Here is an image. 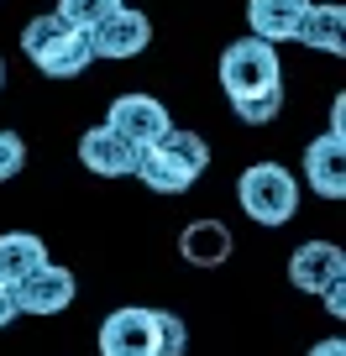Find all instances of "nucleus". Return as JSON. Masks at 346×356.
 Returning a JSON list of instances; mask_svg holds the SVG:
<instances>
[{"label":"nucleus","instance_id":"2eb2a0df","mask_svg":"<svg viewBox=\"0 0 346 356\" xmlns=\"http://www.w3.org/2000/svg\"><path fill=\"white\" fill-rule=\"evenodd\" d=\"M341 32H346V11H341V6H315V0H310V11H304L294 42L315 47V53H341V47H346Z\"/></svg>","mask_w":346,"mask_h":356},{"label":"nucleus","instance_id":"423d86ee","mask_svg":"<svg viewBox=\"0 0 346 356\" xmlns=\"http://www.w3.org/2000/svg\"><path fill=\"white\" fill-rule=\"evenodd\" d=\"M74 293H79L74 273L58 262H42L37 273H26L11 289V299H16V314H63L74 304Z\"/></svg>","mask_w":346,"mask_h":356},{"label":"nucleus","instance_id":"aec40b11","mask_svg":"<svg viewBox=\"0 0 346 356\" xmlns=\"http://www.w3.org/2000/svg\"><path fill=\"white\" fill-rule=\"evenodd\" d=\"M310 356H346V341H341V335H325V341L310 346Z\"/></svg>","mask_w":346,"mask_h":356},{"label":"nucleus","instance_id":"dca6fc26","mask_svg":"<svg viewBox=\"0 0 346 356\" xmlns=\"http://www.w3.org/2000/svg\"><path fill=\"white\" fill-rule=\"evenodd\" d=\"M126 0H58V16H63L68 26H79V32H95V26L105 22V16H116Z\"/></svg>","mask_w":346,"mask_h":356},{"label":"nucleus","instance_id":"f8f14e48","mask_svg":"<svg viewBox=\"0 0 346 356\" xmlns=\"http://www.w3.org/2000/svg\"><path fill=\"white\" fill-rule=\"evenodd\" d=\"M304 11H310V0H246V26H252V37L278 47V42H294Z\"/></svg>","mask_w":346,"mask_h":356},{"label":"nucleus","instance_id":"6ab92c4d","mask_svg":"<svg viewBox=\"0 0 346 356\" xmlns=\"http://www.w3.org/2000/svg\"><path fill=\"white\" fill-rule=\"evenodd\" d=\"M320 299H325V309H331L336 320H341V314H346V278L325 283V289H320Z\"/></svg>","mask_w":346,"mask_h":356},{"label":"nucleus","instance_id":"5701e85b","mask_svg":"<svg viewBox=\"0 0 346 356\" xmlns=\"http://www.w3.org/2000/svg\"><path fill=\"white\" fill-rule=\"evenodd\" d=\"M0 84H6V63H0Z\"/></svg>","mask_w":346,"mask_h":356},{"label":"nucleus","instance_id":"20e7f679","mask_svg":"<svg viewBox=\"0 0 346 356\" xmlns=\"http://www.w3.org/2000/svg\"><path fill=\"white\" fill-rule=\"evenodd\" d=\"M236 204L257 225H289L294 210H299V178L283 163H252L236 178Z\"/></svg>","mask_w":346,"mask_h":356},{"label":"nucleus","instance_id":"4468645a","mask_svg":"<svg viewBox=\"0 0 346 356\" xmlns=\"http://www.w3.org/2000/svg\"><path fill=\"white\" fill-rule=\"evenodd\" d=\"M47 262V241L32 231H6L0 236V283L6 289H16V283L26 278V273H37V267Z\"/></svg>","mask_w":346,"mask_h":356},{"label":"nucleus","instance_id":"f257e3e1","mask_svg":"<svg viewBox=\"0 0 346 356\" xmlns=\"http://www.w3.org/2000/svg\"><path fill=\"white\" fill-rule=\"evenodd\" d=\"M221 89L246 126H268L283 111V63L273 53V42L242 37V42L226 47L221 53Z\"/></svg>","mask_w":346,"mask_h":356},{"label":"nucleus","instance_id":"1a4fd4ad","mask_svg":"<svg viewBox=\"0 0 346 356\" xmlns=\"http://www.w3.org/2000/svg\"><path fill=\"white\" fill-rule=\"evenodd\" d=\"M79 163L100 178H126V173H136V147L116 126H90L79 136Z\"/></svg>","mask_w":346,"mask_h":356},{"label":"nucleus","instance_id":"39448f33","mask_svg":"<svg viewBox=\"0 0 346 356\" xmlns=\"http://www.w3.org/2000/svg\"><path fill=\"white\" fill-rule=\"evenodd\" d=\"M95 346H100V356H157V309L126 304V309L105 314Z\"/></svg>","mask_w":346,"mask_h":356},{"label":"nucleus","instance_id":"9b49d317","mask_svg":"<svg viewBox=\"0 0 346 356\" xmlns=\"http://www.w3.org/2000/svg\"><path fill=\"white\" fill-rule=\"evenodd\" d=\"M346 278V252L336 241H304L299 252L289 257V283L304 293H320L325 283Z\"/></svg>","mask_w":346,"mask_h":356},{"label":"nucleus","instance_id":"412c9836","mask_svg":"<svg viewBox=\"0 0 346 356\" xmlns=\"http://www.w3.org/2000/svg\"><path fill=\"white\" fill-rule=\"evenodd\" d=\"M11 320H16V299H11V289L0 283V330H6Z\"/></svg>","mask_w":346,"mask_h":356},{"label":"nucleus","instance_id":"4be33fe9","mask_svg":"<svg viewBox=\"0 0 346 356\" xmlns=\"http://www.w3.org/2000/svg\"><path fill=\"white\" fill-rule=\"evenodd\" d=\"M331 131L346 136V95H336V105H331Z\"/></svg>","mask_w":346,"mask_h":356},{"label":"nucleus","instance_id":"7ed1b4c3","mask_svg":"<svg viewBox=\"0 0 346 356\" xmlns=\"http://www.w3.org/2000/svg\"><path fill=\"white\" fill-rule=\"evenodd\" d=\"M22 53L37 63V74L47 79H79L84 68L95 63L90 53V32H79V26H68L63 16H32L22 32Z\"/></svg>","mask_w":346,"mask_h":356},{"label":"nucleus","instance_id":"f03ea898","mask_svg":"<svg viewBox=\"0 0 346 356\" xmlns=\"http://www.w3.org/2000/svg\"><path fill=\"white\" fill-rule=\"evenodd\" d=\"M210 168V147H205L200 131H179L168 126L152 147L136 152V178H142L152 194H184L194 189V178Z\"/></svg>","mask_w":346,"mask_h":356},{"label":"nucleus","instance_id":"a211bd4d","mask_svg":"<svg viewBox=\"0 0 346 356\" xmlns=\"http://www.w3.org/2000/svg\"><path fill=\"white\" fill-rule=\"evenodd\" d=\"M22 168H26V142L16 131H0V184H11Z\"/></svg>","mask_w":346,"mask_h":356},{"label":"nucleus","instance_id":"0eeeda50","mask_svg":"<svg viewBox=\"0 0 346 356\" xmlns=\"http://www.w3.org/2000/svg\"><path fill=\"white\" fill-rule=\"evenodd\" d=\"M147 42H152V22H147V11H132V6H121L116 16H105L90 32V53L116 58V63H121V58H136Z\"/></svg>","mask_w":346,"mask_h":356},{"label":"nucleus","instance_id":"ddd939ff","mask_svg":"<svg viewBox=\"0 0 346 356\" xmlns=\"http://www.w3.org/2000/svg\"><path fill=\"white\" fill-rule=\"evenodd\" d=\"M179 252H184V262H189V267H221V262H231V252H236L231 225H226V220H189V225H184V236H179Z\"/></svg>","mask_w":346,"mask_h":356},{"label":"nucleus","instance_id":"9d476101","mask_svg":"<svg viewBox=\"0 0 346 356\" xmlns=\"http://www.w3.org/2000/svg\"><path fill=\"white\" fill-rule=\"evenodd\" d=\"M304 178L320 200H346V136L325 131L304 147Z\"/></svg>","mask_w":346,"mask_h":356},{"label":"nucleus","instance_id":"f3484780","mask_svg":"<svg viewBox=\"0 0 346 356\" xmlns=\"http://www.w3.org/2000/svg\"><path fill=\"white\" fill-rule=\"evenodd\" d=\"M189 351V330H184L179 314L157 309V356H184Z\"/></svg>","mask_w":346,"mask_h":356},{"label":"nucleus","instance_id":"6e6552de","mask_svg":"<svg viewBox=\"0 0 346 356\" xmlns=\"http://www.w3.org/2000/svg\"><path fill=\"white\" fill-rule=\"evenodd\" d=\"M105 126H116V131L142 152V147H152L157 136L173 126V115H168L163 100H152V95H121V100L111 105V121H105Z\"/></svg>","mask_w":346,"mask_h":356}]
</instances>
